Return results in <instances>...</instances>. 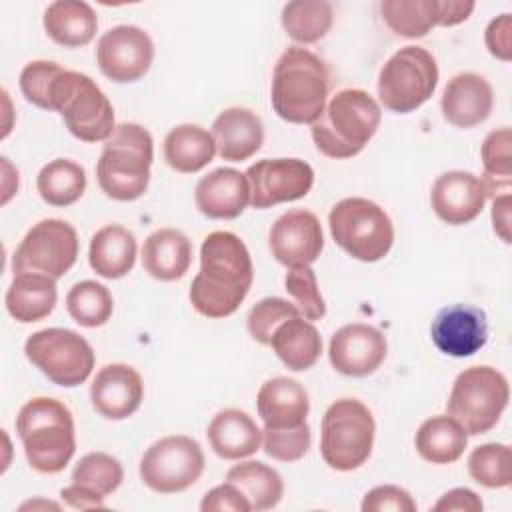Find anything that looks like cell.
<instances>
[{
	"label": "cell",
	"instance_id": "5",
	"mask_svg": "<svg viewBox=\"0 0 512 512\" xmlns=\"http://www.w3.org/2000/svg\"><path fill=\"white\" fill-rule=\"evenodd\" d=\"M380 118V104L366 90L344 88L330 98L320 118L312 124V140L328 158H352L372 140Z\"/></svg>",
	"mask_w": 512,
	"mask_h": 512
},
{
	"label": "cell",
	"instance_id": "27",
	"mask_svg": "<svg viewBox=\"0 0 512 512\" xmlns=\"http://www.w3.org/2000/svg\"><path fill=\"white\" fill-rule=\"evenodd\" d=\"M58 300L56 280L38 272L14 274L4 304L8 314L22 324H32L46 318Z\"/></svg>",
	"mask_w": 512,
	"mask_h": 512
},
{
	"label": "cell",
	"instance_id": "34",
	"mask_svg": "<svg viewBox=\"0 0 512 512\" xmlns=\"http://www.w3.org/2000/svg\"><path fill=\"white\" fill-rule=\"evenodd\" d=\"M36 188L40 198L50 206H70L86 190L84 168L68 158H56L42 166L36 178Z\"/></svg>",
	"mask_w": 512,
	"mask_h": 512
},
{
	"label": "cell",
	"instance_id": "36",
	"mask_svg": "<svg viewBox=\"0 0 512 512\" xmlns=\"http://www.w3.org/2000/svg\"><path fill=\"white\" fill-rule=\"evenodd\" d=\"M380 14L396 36L422 38L436 26L438 0H384Z\"/></svg>",
	"mask_w": 512,
	"mask_h": 512
},
{
	"label": "cell",
	"instance_id": "21",
	"mask_svg": "<svg viewBox=\"0 0 512 512\" xmlns=\"http://www.w3.org/2000/svg\"><path fill=\"white\" fill-rule=\"evenodd\" d=\"M494 106L490 82L476 72H460L448 80L442 92V116L456 128L482 124Z\"/></svg>",
	"mask_w": 512,
	"mask_h": 512
},
{
	"label": "cell",
	"instance_id": "22",
	"mask_svg": "<svg viewBox=\"0 0 512 512\" xmlns=\"http://www.w3.org/2000/svg\"><path fill=\"white\" fill-rule=\"evenodd\" d=\"M196 208L214 220L238 218L250 204L246 174L234 168H216L202 176L194 190Z\"/></svg>",
	"mask_w": 512,
	"mask_h": 512
},
{
	"label": "cell",
	"instance_id": "8",
	"mask_svg": "<svg viewBox=\"0 0 512 512\" xmlns=\"http://www.w3.org/2000/svg\"><path fill=\"white\" fill-rule=\"evenodd\" d=\"M334 242L360 262L382 260L394 242V226L382 206L368 198H344L328 214Z\"/></svg>",
	"mask_w": 512,
	"mask_h": 512
},
{
	"label": "cell",
	"instance_id": "26",
	"mask_svg": "<svg viewBox=\"0 0 512 512\" xmlns=\"http://www.w3.org/2000/svg\"><path fill=\"white\" fill-rule=\"evenodd\" d=\"M192 262V242L176 228H160L152 232L142 246L144 270L162 282L182 278Z\"/></svg>",
	"mask_w": 512,
	"mask_h": 512
},
{
	"label": "cell",
	"instance_id": "19",
	"mask_svg": "<svg viewBox=\"0 0 512 512\" xmlns=\"http://www.w3.org/2000/svg\"><path fill=\"white\" fill-rule=\"evenodd\" d=\"M486 198L488 194L484 182L472 172L464 170H450L440 174L430 190V204L434 214L450 226H462L480 216Z\"/></svg>",
	"mask_w": 512,
	"mask_h": 512
},
{
	"label": "cell",
	"instance_id": "17",
	"mask_svg": "<svg viewBox=\"0 0 512 512\" xmlns=\"http://www.w3.org/2000/svg\"><path fill=\"white\" fill-rule=\"evenodd\" d=\"M384 334L362 322L346 324L334 332L328 346V358L336 372L352 378L374 374L386 358Z\"/></svg>",
	"mask_w": 512,
	"mask_h": 512
},
{
	"label": "cell",
	"instance_id": "43",
	"mask_svg": "<svg viewBox=\"0 0 512 512\" xmlns=\"http://www.w3.org/2000/svg\"><path fill=\"white\" fill-rule=\"evenodd\" d=\"M310 426L304 422L296 428L286 430H262V450L278 462H296L310 448Z\"/></svg>",
	"mask_w": 512,
	"mask_h": 512
},
{
	"label": "cell",
	"instance_id": "1",
	"mask_svg": "<svg viewBox=\"0 0 512 512\" xmlns=\"http://www.w3.org/2000/svg\"><path fill=\"white\" fill-rule=\"evenodd\" d=\"M254 280L252 258L234 232H210L200 246V272L190 284V302L206 318L234 314Z\"/></svg>",
	"mask_w": 512,
	"mask_h": 512
},
{
	"label": "cell",
	"instance_id": "39",
	"mask_svg": "<svg viewBox=\"0 0 512 512\" xmlns=\"http://www.w3.org/2000/svg\"><path fill=\"white\" fill-rule=\"evenodd\" d=\"M468 474L486 488H506L512 482V452L508 444L488 442L468 456Z\"/></svg>",
	"mask_w": 512,
	"mask_h": 512
},
{
	"label": "cell",
	"instance_id": "29",
	"mask_svg": "<svg viewBox=\"0 0 512 512\" xmlns=\"http://www.w3.org/2000/svg\"><path fill=\"white\" fill-rule=\"evenodd\" d=\"M88 262L106 280L126 276L136 262V236L120 224L102 226L90 240Z\"/></svg>",
	"mask_w": 512,
	"mask_h": 512
},
{
	"label": "cell",
	"instance_id": "52",
	"mask_svg": "<svg viewBox=\"0 0 512 512\" xmlns=\"http://www.w3.org/2000/svg\"><path fill=\"white\" fill-rule=\"evenodd\" d=\"M28 508H32V510H36V508H54V510H60V504H56V502H46V500H34V502H26V504H22L20 506V510H28Z\"/></svg>",
	"mask_w": 512,
	"mask_h": 512
},
{
	"label": "cell",
	"instance_id": "46",
	"mask_svg": "<svg viewBox=\"0 0 512 512\" xmlns=\"http://www.w3.org/2000/svg\"><path fill=\"white\" fill-rule=\"evenodd\" d=\"M202 512H250L252 506L246 496L230 482L208 490L200 502Z\"/></svg>",
	"mask_w": 512,
	"mask_h": 512
},
{
	"label": "cell",
	"instance_id": "38",
	"mask_svg": "<svg viewBox=\"0 0 512 512\" xmlns=\"http://www.w3.org/2000/svg\"><path fill=\"white\" fill-rule=\"evenodd\" d=\"M66 310L76 324L98 328L110 320L114 300L104 284L96 280H82L68 290Z\"/></svg>",
	"mask_w": 512,
	"mask_h": 512
},
{
	"label": "cell",
	"instance_id": "32",
	"mask_svg": "<svg viewBox=\"0 0 512 512\" xmlns=\"http://www.w3.org/2000/svg\"><path fill=\"white\" fill-rule=\"evenodd\" d=\"M414 444L426 462L452 464L464 454L468 434L452 416L438 414L420 424Z\"/></svg>",
	"mask_w": 512,
	"mask_h": 512
},
{
	"label": "cell",
	"instance_id": "25",
	"mask_svg": "<svg viewBox=\"0 0 512 512\" xmlns=\"http://www.w3.org/2000/svg\"><path fill=\"white\" fill-rule=\"evenodd\" d=\"M206 436L216 456L224 460H242L262 446V430L254 418L238 408L220 410L208 424Z\"/></svg>",
	"mask_w": 512,
	"mask_h": 512
},
{
	"label": "cell",
	"instance_id": "30",
	"mask_svg": "<svg viewBox=\"0 0 512 512\" xmlns=\"http://www.w3.org/2000/svg\"><path fill=\"white\" fill-rule=\"evenodd\" d=\"M270 346L282 364L294 372L312 368L322 354L320 332L310 320L302 316L284 320L274 330Z\"/></svg>",
	"mask_w": 512,
	"mask_h": 512
},
{
	"label": "cell",
	"instance_id": "35",
	"mask_svg": "<svg viewBox=\"0 0 512 512\" xmlns=\"http://www.w3.org/2000/svg\"><path fill=\"white\" fill-rule=\"evenodd\" d=\"M280 20L294 42L314 44L330 32L334 10L326 0H294L284 4Z\"/></svg>",
	"mask_w": 512,
	"mask_h": 512
},
{
	"label": "cell",
	"instance_id": "20",
	"mask_svg": "<svg viewBox=\"0 0 512 512\" xmlns=\"http://www.w3.org/2000/svg\"><path fill=\"white\" fill-rule=\"evenodd\" d=\"M144 396L140 374L128 364H106L98 370L90 384V400L94 410L108 420H124L132 416Z\"/></svg>",
	"mask_w": 512,
	"mask_h": 512
},
{
	"label": "cell",
	"instance_id": "3",
	"mask_svg": "<svg viewBox=\"0 0 512 512\" xmlns=\"http://www.w3.org/2000/svg\"><path fill=\"white\" fill-rule=\"evenodd\" d=\"M16 432L28 464L40 474L62 472L74 456V418L56 398L28 400L16 416Z\"/></svg>",
	"mask_w": 512,
	"mask_h": 512
},
{
	"label": "cell",
	"instance_id": "44",
	"mask_svg": "<svg viewBox=\"0 0 512 512\" xmlns=\"http://www.w3.org/2000/svg\"><path fill=\"white\" fill-rule=\"evenodd\" d=\"M64 68L50 60H32L20 72V90L28 102L50 112V92Z\"/></svg>",
	"mask_w": 512,
	"mask_h": 512
},
{
	"label": "cell",
	"instance_id": "45",
	"mask_svg": "<svg viewBox=\"0 0 512 512\" xmlns=\"http://www.w3.org/2000/svg\"><path fill=\"white\" fill-rule=\"evenodd\" d=\"M360 508L362 512H416L418 506L408 490L394 484H384L366 492Z\"/></svg>",
	"mask_w": 512,
	"mask_h": 512
},
{
	"label": "cell",
	"instance_id": "14",
	"mask_svg": "<svg viewBox=\"0 0 512 512\" xmlns=\"http://www.w3.org/2000/svg\"><path fill=\"white\" fill-rule=\"evenodd\" d=\"M250 204L264 210L282 202L304 198L314 184V170L300 158H264L248 166Z\"/></svg>",
	"mask_w": 512,
	"mask_h": 512
},
{
	"label": "cell",
	"instance_id": "2",
	"mask_svg": "<svg viewBox=\"0 0 512 512\" xmlns=\"http://www.w3.org/2000/svg\"><path fill=\"white\" fill-rule=\"evenodd\" d=\"M330 74L308 48L290 46L274 66L270 100L274 112L292 124H314L326 108Z\"/></svg>",
	"mask_w": 512,
	"mask_h": 512
},
{
	"label": "cell",
	"instance_id": "24",
	"mask_svg": "<svg viewBox=\"0 0 512 512\" xmlns=\"http://www.w3.org/2000/svg\"><path fill=\"white\" fill-rule=\"evenodd\" d=\"M212 138L222 160L242 162L262 148L264 126L256 112L232 106L214 118Z\"/></svg>",
	"mask_w": 512,
	"mask_h": 512
},
{
	"label": "cell",
	"instance_id": "6",
	"mask_svg": "<svg viewBox=\"0 0 512 512\" xmlns=\"http://www.w3.org/2000/svg\"><path fill=\"white\" fill-rule=\"evenodd\" d=\"M50 112H60L68 132L82 142H104L116 128L114 108L86 74L62 70L50 92Z\"/></svg>",
	"mask_w": 512,
	"mask_h": 512
},
{
	"label": "cell",
	"instance_id": "33",
	"mask_svg": "<svg viewBox=\"0 0 512 512\" xmlns=\"http://www.w3.org/2000/svg\"><path fill=\"white\" fill-rule=\"evenodd\" d=\"M226 482L234 484L246 496L252 510L258 512L274 508L284 494L282 476L272 466L258 460L234 464L226 472Z\"/></svg>",
	"mask_w": 512,
	"mask_h": 512
},
{
	"label": "cell",
	"instance_id": "18",
	"mask_svg": "<svg viewBox=\"0 0 512 512\" xmlns=\"http://www.w3.org/2000/svg\"><path fill=\"white\" fill-rule=\"evenodd\" d=\"M430 336L434 346L446 356H472L488 340L486 312L472 304L446 306L432 320Z\"/></svg>",
	"mask_w": 512,
	"mask_h": 512
},
{
	"label": "cell",
	"instance_id": "15",
	"mask_svg": "<svg viewBox=\"0 0 512 512\" xmlns=\"http://www.w3.org/2000/svg\"><path fill=\"white\" fill-rule=\"evenodd\" d=\"M154 42L138 26L120 24L106 30L96 46L100 72L118 84L140 80L152 66Z\"/></svg>",
	"mask_w": 512,
	"mask_h": 512
},
{
	"label": "cell",
	"instance_id": "49",
	"mask_svg": "<svg viewBox=\"0 0 512 512\" xmlns=\"http://www.w3.org/2000/svg\"><path fill=\"white\" fill-rule=\"evenodd\" d=\"M60 498L62 502L72 508V510H94V508H104V496H100L98 492L80 486V484H70L66 488L60 490Z\"/></svg>",
	"mask_w": 512,
	"mask_h": 512
},
{
	"label": "cell",
	"instance_id": "40",
	"mask_svg": "<svg viewBox=\"0 0 512 512\" xmlns=\"http://www.w3.org/2000/svg\"><path fill=\"white\" fill-rule=\"evenodd\" d=\"M124 478L122 464L106 452H90L78 460L72 470V482L86 486L100 496L112 494Z\"/></svg>",
	"mask_w": 512,
	"mask_h": 512
},
{
	"label": "cell",
	"instance_id": "13",
	"mask_svg": "<svg viewBox=\"0 0 512 512\" xmlns=\"http://www.w3.org/2000/svg\"><path fill=\"white\" fill-rule=\"evenodd\" d=\"M202 470V448L184 434L160 438L140 460L142 482L160 494H176L190 488L200 478Z\"/></svg>",
	"mask_w": 512,
	"mask_h": 512
},
{
	"label": "cell",
	"instance_id": "16",
	"mask_svg": "<svg viewBox=\"0 0 512 512\" xmlns=\"http://www.w3.org/2000/svg\"><path fill=\"white\" fill-rule=\"evenodd\" d=\"M272 256L286 268L310 266L320 258L324 234L316 214L308 210H288L270 228Z\"/></svg>",
	"mask_w": 512,
	"mask_h": 512
},
{
	"label": "cell",
	"instance_id": "11",
	"mask_svg": "<svg viewBox=\"0 0 512 512\" xmlns=\"http://www.w3.org/2000/svg\"><path fill=\"white\" fill-rule=\"evenodd\" d=\"M24 354L50 382L64 388L86 382L96 360L90 342L68 328H44L30 334Z\"/></svg>",
	"mask_w": 512,
	"mask_h": 512
},
{
	"label": "cell",
	"instance_id": "42",
	"mask_svg": "<svg viewBox=\"0 0 512 512\" xmlns=\"http://www.w3.org/2000/svg\"><path fill=\"white\" fill-rule=\"evenodd\" d=\"M294 316H300V312L292 302H288L284 298H278V296H268V298H262L260 302H256L252 306V310L248 312L246 326H248L250 336L256 342L270 346L274 330L284 320L294 318Z\"/></svg>",
	"mask_w": 512,
	"mask_h": 512
},
{
	"label": "cell",
	"instance_id": "41",
	"mask_svg": "<svg viewBox=\"0 0 512 512\" xmlns=\"http://www.w3.org/2000/svg\"><path fill=\"white\" fill-rule=\"evenodd\" d=\"M286 292L292 296L294 306L306 320H320L326 314V302L318 290L316 274L310 266L288 268L284 278Z\"/></svg>",
	"mask_w": 512,
	"mask_h": 512
},
{
	"label": "cell",
	"instance_id": "7",
	"mask_svg": "<svg viewBox=\"0 0 512 512\" xmlns=\"http://www.w3.org/2000/svg\"><path fill=\"white\" fill-rule=\"evenodd\" d=\"M376 422L366 404L356 398H340L322 416L320 454L340 472L360 468L372 454Z\"/></svg>",
	"mask_w": 512,
	"mask_h": 512
},
{
	"label": "cell",
	"instance_id": "51",
	"mask_svg": "<svg viewBox=\"0 0 512 512\" xmlns=\"http://www.w3.org/2000/svg\"><path fill=\"white\" fill-rule=\"evenodd\" d=\"M510 206H512L510 192L498 194L492 200V226H494V232L500 236V240L506 242V244L512 242V236H510Z\"/></svg>",
	"mask_w": 512,
	"mask_h": 512
},
{
	"label": "cell",
	"instance_id": "47",
	"mask_svg": "<svg viewBox=\"0 0 512 512\" xmlns=\"http://www.w3.org/2000/svg\"><path fill=\"white\" fill-rule=\"evenodd\" d=\"M484 42L488 52L502 60V62H510L512 58V16L510 14H500L494 20H490V24L486 26L484 32Z\"/></svg>",
	"mask_w": 512,
	"mask_h": 512
},
{
	"label": "cell",
	"instance_id": "50",
	"mask_svg": "<svg viewBox=\"0 0 512 512\" xmlns=\"http://www.w3.org/2000/svg\"><path fill=\"white\" fill-rule=\"evenodd\" d=\"M472 0H438V20L436 26H456L464 20L474 10Z\"/></svg>",
	"mask_w": 512,
	"mask_h": 512
},
{
	"label": "cell",
	"instance_id": "9",
	"mask_svg": "<svg viewBox=\"0 0 512 512\" xmlns=\"http://www.w3.org/2000/svg\"><path fill=\"white\" fill-rule=\"evenodd\" d=\"M510 386L506 376L492 366H472L452 384L446 410L468 436L492 430L508 406Z\"/></svg>",
	"mask_w": 512,
	"mask_h": 512
},
{
	"label": "cell",
	"instance_id": "23",
	"mask_svg": "<svg viewBox=\"0 0 512 512\" xmlns=\"http://www.w3.org/2000/svg\"><path fill=\"white\" fill-rule=\"evenodd\" d=\"M256 406L264 428L286 430L306 422L310 400L308 392L298 380L276 376L260 386Z\"/></svg>",
	"mask_w": 512,
	"mask_h": 512
},
{
	"label": "cell",
	"instance_id": "12",
	"mask_svg": "<svg viewBox=\"0 0 512 512\" xmlns=\"http://www.w3.org/2000/svg\"><path fill=\"white\" fill-rule=\"evenodd\" d=\"M78 258V234L72 224L60 218H46L34 224L12 256V270L38 272L54 280L62 278Z\"/></svg>",
	"mask_w": 512,
	"mask_h": 512
},
{
	"label": "cell",
	"instance_id": "28",
	"mask_svg": "<svg viewBox=\"0 0 512 512\" xmlns=\"http://www.w3.org/2000/svg\"><path fill=\"white\" fill-rule=\"evenodd\" d=\"M42 24L56 44L64 48H80L94 40L98 16L84 0H56L44 10Z\"/></svg>",
	"mask_w": 512,
	"mask_h": 512
},
{
	"label": "cell",
	"instance_id": "31",
	"mask_svg": "<svg viewBox=\"0 0 512 512\" xmlns=\"http://www.w3.org/2000/svg\"><path fill=\"white\" fill-rule=\"evenodd\" d=\"M216 144L208 130L198 124H180L164 138V160L182 174H194L214 160Z\"/></svg>",
	"mask_w": 512,
	"mask_h": 512
},
{
	"label": "cell",
	"instance_id": "37",
	"mask_svg": "<svg viewBox=\"0 0 512 512\" xmlns=\"http://www.w3.org/2000/svg\"><path fill=\"white\" fill-rule=\"evenodd\" d=\"M512 132L508 126L492 130L482 144L480 156L484 164V182L488 196L510 192L512 184Z\"/></svg>",
	"mask_w": 512,
	"mask_h": 512
},
{
	"label": "cell",
	"instance_id": "10",
	"mask_svg": "<svg viewBox=\"0 0 512 512\" xmlns=\"http://www.w3.org/2000/svg\"><path fill=\"white\" fill-rule=\"evenodd\" d=\"M438 64L422 46L394 52L378 74V98L390 112L408 114L420 108L436 90Z\"/></svg>",
	"mask_w": 512,
	"mask_h": 512
},
{
	"label": "cell",
	"instance_id": "4",
	"mask_svg": "<svg viewBox=\"0 0 512 512\" xmlns=\"http://www.w3.org/2000/svg\"><path fill=\"white\" fill-rule=\"evenodd\" d=\"M152 160V134L136 122L116 124L96 162L98 186L112 200H138L148 188Z\"/></svg>",
	"mask_w": 512,
	"mask_h": 512
},
{
	"label": "cell",
	"instance_id": "48",
	"mask_svg": "<svg viewBox=\"0 0 512 512\" xmlns=\"http://www.w3.org/2000/svg\"><path fill=\"white\" fill-rule=\"evenodd\" d=\"M484 508L480 496L470 488H452L440 496V500L432 506L436 512H452V510H466V512H480Z\"/></svg>",
	"mask_w": 512,
	"mask_h": 512
}]
</instances>
